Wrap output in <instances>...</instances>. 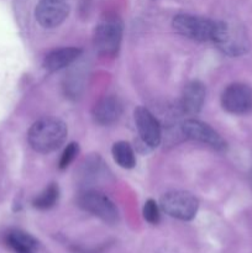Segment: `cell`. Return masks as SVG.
Wrapping results in <instances>:
<instances>
[{"mask_svg": "<svg viewBox=\"0 0 252 253\" xmlns=\"http://www.w3.org/2000/svg\"><path fill=\"white\" fill-rule=\"evenodd\" d=\"M68 128L63 121L56 118H42L32 124L27 140L36 152L49 153L66 142Z\"/></svg>", "mask_w": 252, "mask_h": 253, "instance_id": "1", "label": "cell"}, {"mask_svg": "<svg viewBox=\"0 0 252 253\" xmlns=\"http://www.w3.org/2000/svg\"><path fill=\"white\" fill-rule=\"evenodd\" d=\"M217 22L207 17L195 16L189 14H179L173 19V29L182 36L193 41H212L215 31L217 29Z\"/></svg>", "mask_w": 252, "mask_h": 253, "instance_id": "2", "label": "cell"}, {"mask_svg": "<svg viewBox=\"0 0 252 253\" xmlns=\"http://www.w3.org/2000/svg\"><path fill=\"white\" fill-rule=\"evenodd\" d=\"M161 208L166 214L174 219L189 221L197 215L199 209V200L192 193L174 190V192L166 193L161 198Z\"/></svg>", "mask_w": 252, "mask_h": 253, "instance_id": "3", "label": "cell"}, {"mask_svg": "<svg viewBox=\"0 0 252 253\" xmlns=\"http://www.w3.org/2000/svg\"><path fill=\"white\" fill-rule=\"evenodd\" d=\"M79 208L94 215L106 224L114 225L119 221V211L113 202L98 190H85L78 197Z\"/></svg>", "mask_w": 252, "mask_h": 253, "instance_id": "4", "label": "cell"}, {"mask_svg": "<svg viewBox=\"0 0 252 253\" xmlns=\"http://www.w3.org/2000/svg\"><path fill=\"white\" fill-rule=\"evenodd\" d=\"M123 40V24L119 20H106L94 30L93 44L100 56L114 57Z\"/></svg>", "mask_w": 252, "mask_h": 253, "instance_id": "5", "label": "cell"}, {"mask_svg": "<svg viewBox=\"0 0 252 253\" xmlns=\"http://www.w3.org/2000/svg\"><path fill=\"white\" fill-rule=\"evenodd\" d=\"M212 42L224 53L234 57L244 54L249 47L245 32L239 29H234L225 21L217 22V29Z\"/></svg>", "mask_w": 252, "mask_h": 253, "instance_id": "6", "label": "cell"}, {"mask_svg": "<svg viewBox=\"0 0 252 253\" xmlns=\"http://www.w3.org/2000/svg\"><path fill=\"white\" fill-rule=\"evenodd\" d=\"M221 105L227 113L244 115L252 110V88L242 83L230 84L221 94Z\"/></svg>", "mask_w": 252, "mask_h": 253, "instance_id": "7", "label": "cell"}, {"mask_svg": "<svg viewBox=\"0 0 252 253\" xmlns=\"http://www.w3.org/2000/svg\"><path fill=\"white\" fill-rule=\"evenodd\" d=\"M133 119L142 142L151 148L160 146L162 141V127L156 116L148 109L138 106L133 111Z\"/></svg>", "mask_w": 252, "mask_h": 253, "instance_id": "8", "label": "cell"}, {"mask_svg": "<svg viewBox=\"0 0 252 253\" xmlns=\"http://www.w3.org/2000/svg\"><path fill=\"white\" fill-rule=\"evenodd\" d=\"M182 132L190 140L204 143L216 151L226 150V142L220 133L203 121L194 119L185 120L182 125Z\"/></svg>", "mask_w": 252, "mask_h": 253, "instance_id": "9", "label": "cell"}, {"mask_svg": "<svg viewBox=\"0 0 252 253\" xmlns=\"http://www.w3.org/2000/svg\"><path fill=\"white\" fill-rule=\"evenodd\" d=\"M69 14L66 0H41L35 10L37 22L44 29L59 26Z\"/></svg>", "mask_w": 252, "mask_h": 253, "instance_id": "10", "label": "cell"}, {"mask_svg": "<svg viewBox=\"0 0 252 253\" xmlns=\"http://www.w3.org/2000/svg\"><path fill=\"white\" fill-rule=\"evenodd\" d=\"M123 103L114 95L104 96L93 108V119L101 126H109L115 124L123 115Z\"/></svg>", "mask_w": 252, "mask_h": 253, "instance_id": "11", "label": "cell"}, {"mask_svg": "<svg viewBox=\"0 0 252 253\" xmlns=\"http://www.w3.org/2000/svg\"><path fill=\"white\" fill-rule=\"evenodd\" d=\"M207 95L205 85L199 81H192L184 86L180 98V108L188 115H197L203 109Z\"/></svg>", "mask_w": 252, "mask_h": 253, "instance_id": "12", "label": "cell"}, {"mask_svg": "<svg viewBox=\"0 0 252 253\" xmlns=\"http://www.w3.org/2000/svg\"><path fill=\"white\" fill-rule=\"evenodd\" d=\"M82 54V49L78 47H62L51 51L43 59V67L46 71L58 72L66 67L71 66Z\"/></svg>", "mask_w": 252, "mask_h": 253, "instance_id": "13", "label": "cell"}, {"mask_svg": "<svg viewBox=\"0 0 252 253\" xmlns=\"http://www.w3.org/2000/svg\"><path fill=\"white\" fill-rule=\"evenodd\" d=\"M113 158L124 169H132L136 165V156L133 148L126 141H119L114 143L111 148Z\"/></svg>", "mask_w": 252, "mask_h": 253, "instance_id": "14", "label": "cell"}, {"mask_svg": "<svg viewBox=\"0 0 252 253\" xmlns=\"http://www.w3.org/2000/svg\"><path fill=\"white\" fill-rule=\"evenodd\" d=\"M6 242L16 253H24L35 251L37 247V241L29 234L22 231H12L7 235Z\"/></svg>", "mask_w": 252, "mask_h": 253, "instance_id": "15", "label": "cell"}, {"mask_svg": "<svg viewBox=\"0 0 252 253\" xmlns=\"http://www.w3.org/2000/svg\"><path fill=\"white\" fill-rule=\"evenodd\" d=\"M59 197V189L57 184H49L34 199L32 205L39 210H48L56 205Z\"/></svg>", "mask_w": 252, "mask_h": 253, "instance_id": "16", "label": "cell"}, {"mask_svg": "<svg viewBox=\"0 0 252 253\" xmlns=\"http://www.w3.org/2000/svg\"><path fill=\"white\" fill-rule=\"evenodd\" d=\"M143 217L150 224L156 225L160 222L161 215H160V208H158L157 203L153 199H148L143 205Z\"/></svg>", "mask_w": 252, "mask_h": 253, "instance_id": "17", "label": "cell"}, {"mask_svg": "<svg viewBox=\"0 0 252 253\" xmlns=\"http://www.w3.org/2000/svg\"><path fill=\"white\" fill-rule=\"evenodd\" d=\"M79 152V146L78 143L72 142L69 145H67V147L64 148L63 153L61 156V160H59V169H66L69 165L74 161L76 156Z\"/></svg>", "mask_w": 252, "mask_h": 253, "instance_id": "18", "label": "cell"}]
</instances>
